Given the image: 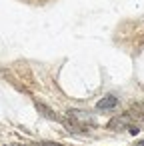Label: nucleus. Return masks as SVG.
<instances>
[{
    "label": "nucleus",
    "instance_id": "6",
    "mask_svg": "<svg viewBox=\"0 0 144 146\" xmlns=\"http://www.w3.org/2000/svg\"><path fill=\"white\" fill-rule=\"evenodd\" d=\"M132 146H144V140H138V142H134Z\"/></svg>",
    "mask_w": 144,
    "mask_h": 146
},
{
    "label": "nucleus",
    "instance_id": "2",
    "mask_svg": "<svg viewBox=\"0 0 144 146\" xmlns=\"http://www.w3.org/2000/svg\"><path fill=\"white\" fill-rule=\"evenodd\" d=\"M118 106V98L114 96V94H106L104 98H100L98 100V104H96V110H102V112H106V110H114Z\"/></svg>",
    "mask_w": 144,
    "mask_h": 146
},
{
    "label": "nucleus",
    "instance_id": "3",
    "mask_svg": "<svg viewBox=\"0 0 144 146\" xmlns=\"http://www.w3.org/2000/svg\"><path fill=\"white\" fill-rule=\"evenodd\" d=\"M34 106H36V110H38V112H40V114H42L44 118H48V120H60V118L56 116V112H54V110H52L50 106H46L44 102L36 100V102H34Z\"/></svg>",
    "mask_w": 144,
    "mask_h": 146
},
{
    "label": "nucleus",
    "instance_id": "5",
    "mask_svg": "<svg viewBox=\"0 0 144 146\" xmlns=\"http://www.w3.org/2000/svg\"><path fill=\"white\" fill-rule=\"evenodd\" d=\"M126 130H128V132H130V134H138V132H140V128H138V126H136V124H130V126H128V128H126Z\"/></svg>",
    "mask_w": 144,
    "mask_h": 146
},
{
    "label": "nucleus",
    "instance_id": "4",
    "mask_svg": "<svg viewBox=\"0 0 144 146\" xmlns=\"http://www.w3.org/2000/svg\"><path fill=\"white\" fill-rule=\"evenodd\" d=\"M36 146H62L60 142H50V140H44V142H38Z\"/></svg>",
    "mask_w": 144,
    "mask_h": 146
},
{
    "label": "nucleus",
    "instance_id": "1",
    "mask_svg": "<svg viewBox=\"0 0 144 146\" xmlns=\"http://www.w3.org/2000/svg\"><path fill=\"white\" fill-rule=\"evenodd\" d=\"M130 124H132V116H130V112H124V114L112 118V120L108 122V128H110V130H124V128H128Z\"/></svg>",
    "mask_w": 144,
    "mask_h": 146
}]
</instances>
